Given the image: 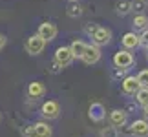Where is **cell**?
<instances>
[{"label": "cell", "instance_id": "5b68a950", "mask_svg": "<svg viewBox=\"0 0 148 137\" xmlns=\"http://www.w3.org/2000/svg\"><path fill=\"white\" fill-rule=\"evenodd\" d=\"M73 53H71V48L70 46H60V48H57V51H55V57H53V60L55 62H59V64L62 66V68H68L73 62Z\"/></svg>", "mask_w": 148, "mask_h": 137}, {"label": "cell", "instance_id": "8992f818", "mask_svg": "<svg viewBox=\"0 0 148 137\" xmlns=\"http://www.w3.org/2000/svg\"><path fill=\"white\" fill-rule=\"evenodd\" d=\"M121 90L124 95H135L141 90V82L135 75H126L121 81Z\"/></svg>", "mask_w": 148, "mask_h": 137}, {"label": "cell", "instance_id": "ba28073f", "mask_svg": "<svg viewBox=\"0 0 148 137\" xmlns=\"http://www.w3.org/2000/svg\"><path fill=\"white\" fill-rule=\"evenodd\" d=\"M84 64H88V66H93V64H97V62L101 60V48L97 44H88V48H86V53L82 55V59H81Z\"/></svg>", "mask_w": 148, "mask_h": 137}, {"label": "cell", "instance_id": "7c38bea8", "mask_svg": "<svg viewBox=\"0 0 148 137\" xmlns=\"http://www.w3.org/2000/svg\"><path fill=\"white\" fill-rule=\"evenodd\" d=\"M37 33L40 35L42 38H46V40H53V38L57 37V33H59V27H57L53 22H42L40 26H38V29Z\"/></svg>", "mask_w": 148, "mask_h": 137}, {"label": "cell", "instance_id": "d4e9b609", "mask_svg": "<svg viewBox=\"0 0 148 137\" xmlns=\"http://www.w3.org/2000/svg\"><path fill=\"white\" fill-rule=\"evenodd\" d=\"M141 48L148 49V29L141 31Z\"/></svg>", "mask_w": 148, "mask_h": 137}, {"label": "cell", "instance_id": "484cf974", "mask_svg": "<svg viewBox=\"0 0 148 137\" xmlns=\"http://www.w3.org/2000/svg\"><path fill=\"white\" fill-rule=\"evenodd\" d=\"M5 42H8V38H5V35H2V33H0V49H2L4 46H5Z\"/></svg>", "mask_w": 148, "mask_h": 137}, {"label": "cell", "instance_id": "f546056e", "mask_svg": "<svg viewBox=\"0 0 148 137\" xmlns=\"http://www.w3.org/2000/svg\"><path fill=\"white\" fill-rule=\"evenodd\" d=\"M0 119H2V115H0Z\"/></svg>", "mask_w": 148, "mask_h": 137}, {"label": "cell", "instance_id": "30bf717a", "mask_svg": "<svg viewBox=\"0 0 148 137\" xmlns=\"http://www.w3.org/2000/svg\"><path fill=\"white\" fill-rule=\"evenodd\" d=\"M128 132L134 137H148V119H135L128 126Z\"/></svg>", "mask_w": 148, "mask_h": 137}, {"label": "cell", "instance_id": "cb8c5ba5", "mask_svg": "<svg viewBox=\"0 0 148 137\" xmlns=\"http://www.w3.org/2000/svg\"><path fill=\"white\" fill-rule=\"evenodd\" d=\"M97 27H99L97 24H92V22H88V24L84 26V33H86V35H88L90 38H92V35H93L95 31H97Z\"/></svg>", "mask_w": 148, "mask_h": 137}, {"label": "cell", "instance_id": "3957f363", "mask_svg": "<svg viewBox=\"0 0 148 137\" xmlns=\"http://www.w3.org/2000/svg\"><path fill=\"white\" fill-rule=\"evenodd\" d=\"M112 62H113V66L115 68H132L134 64H135V57L130 53V49H119V51H115L113 53V59H112Z\"/></svg>", "mask_w": 148, "mask_h": 137}, {"label": "cell", "instance_id": "5bb4252c", "mask_svg": "<svg viewBox=\"0 0 148 137\" xmlns=\"http://www.w3.org/2000/svg\"><path fill=\"white\" fill-rule=\"evenodd\" d=\"M44 93H46V86L40 82V81H33L29 82V86H27V97L33 101L40 99V97H44Z\"/></svg>", "mask_w": 148, "mask_h": 137}, {"label": "cell", "instance_id": "2e32d148", "mask_svg": "<svg viewBox=\"0 0 148 137\" xmlns=\"http://www.w3.org/2000/svg\"><path fill=\"white\" fill-rule=\"evenodd\" d=\"M134 8H132V0H117L115 2V13L121 15V16H126L128 13H132Z\"/></svg>", "mask_w": 148, "mask_h": 137}, {"label": "cell", "instance_id": "8fae6325", "mask_svg": "<svg viewBox=\"0 0 148 137\" xmlns=\"http://www.w3.org/2000/svg\"><path fill=\"white\" fill-rule=\"evenodd\" d=\"M121 44L124 49H130V51L137 49V48H141V35H137L135 31H128L121 37Z\"/></svg>", "mask_w": 148, "mask_h": 137}, {"label": "cell", "instance_id": "83f0119b", "mask_svg": "<svg viewBox=\"0 0 148 137\" xmlns=\"http://www.w3.org/2000/svg\"><path fill=\"white\" fill-rule=\"evenodd\" d=\"M145 51H146V60H148V49H145Z\"/></svg>", "mask_w": 148, "mask_h": 137}, {"label": "cell", "instance_id": "52a82bcc", "mask_svg": "<svg viewBox=\"0 0 148 137\" xmlns=\"http://www.w3.org/2000/svg\"><path fill=\"white\" fill-rule=\"evenodd\" d=\"M108 121H110L112 126L123 128V126H126V123H128V112L123 110V108H115V110L110 112V115H108Z\"/></svg>", "mask_w": 148, "mask_h": 137}, {"label": "cell", "instance_id": "d6986e66", "mask_svg": "<svg viewBox=\"0 0 148 137\" xmlns=\"http://www.w3.org/2000/svg\"><path fill=\"white\" fill-rule=\"evenodd\" d=\"M135 102L139 106H145L148 102V88H141L137 93H135Z\"/></svg>", "mask_w": 148, "mask_h": 137}, {"label": "cell", "instance_id": "ac0fdd59", "mask_svg": "<svg viewBox=\"0 0 148 137\" xmlns=\"http://www.w3.org/2000/svg\"><path fill=\"white\" fill-rule=\"evenodd\" d=\"M84 13V8L79 2H70V5H68V9H66V15L70 16V18H79Z\"/></svg>", "mask_w": 148, "mask_h": 137}, {"label": "cell", "instance_id": "4fadbf2b", "mask_svg": "<svg viewBox=\"0 0 148 137\" xmlns=\"http://www.w3.org/2000/svg\"><path fill=\"white\" fill-rule=\"evenodd\" d=\"M88 115L93 123H102L104 117H106V110L101 102H92V104H90V110H88Z\"/></svg>", "mask_w": 148, "mask_h": 137}, {"label": "cell", "instance_id": "7a4b0ae2", "mask_svg": "<svg viewBox=\"0 0 148 137\" xmlns=\"http://www.w3.org/2000/svg\"><path fill=\"white\" fill-rule=\"evenodd\" d=\"M46 44H48L46 38H42L38 33H35V35H31V37L26 38L24 48H26V51L29 55H40L44 51V48H46Z\"/></svg>", "mask_w": 148, "mask_h": 137}, {"label": "cell", "instance_id": "f1b7e54d", "mask_svg": "<svg viewBox=\"0 0 148 137\" xmlns=\"http://www.w3.org/2000/svg\"><path fill=\"white\" fill-rule=\"evenodd\" d=\"M70 2H79V0H70Z\"/></svg>", "mask_w": 148, "mask_h": 137}, {"label": "cell", "instance_id": "4316f807", "mask_svg": "<svg viewBox=\"0 0 148 137\" xmlns=\"http://www.w3.org/2000/svg\"><path fill=\"white\" fill-rule=\"evenodd\" d=\"M141 108H143V115H145V119H148V102H146L145 106H141Z\"/></svg>", "mask_w": 148, "mask_h": 137}, {"label": "cell", "instance_id": "ffe728a7", "mask_svg": "<svg viewBox=\"0 0 148 137\" xmlns=\"http://www.w3.org/2000/svg\"><path fill=\"white\" fill-rule=\"evenodd\" d=\"M117 130L119 128H115V126H112V124H110V126H104V128H102L101 130V137H117Z\"/></svg>", "mask_w": 148, "mask_h": 137}, {"label": "cell", "instance_id": "7402d4cb", "mask_svg": "<svg viewBox=\"0 0 148 137\" xmlns=\"http://www.w3.org/2000/svg\"><path fill=\"white\" fill-rule=\"evenodd\" d=\"M132 8L135 13H143L146 8V0H132Z\"/></svg>", "mask_w": 148, "mask_h": 137}, {"label": "cell", "instance_id": "6da1fadb", "mask_svg": "<svg viewBox=\"0 0 148 137\" xmlns=\"http://www.w3.org/2000/svg\"><path fill=\"white\" fill-rule=\"evenodd\" d=\"M22 135L24 137H51L53 135V130L48 123L38 121L35 124H27V126L22 128Z\"/></svg>", "mask_w": 148, "mask_h": 137}, {"label": "cell", "instance_id": "603a6c76", "mask_svg": "<svg viewBox=\"0 0 148 137\" xmlns=\"http://www.w3.org/2000/svg\"><path fill=\"white\" fill-rule=\"evenodd\" d=\"M126 71H128V68H115V70H113V73H112V77L113 79H123L126 77Z\"/></svg>", "mask_w": 148, "mask_h": 137}, {"label": "cell", "instance_id": "9c48e42d", "mask_svg": "<svg viewBox=\"0 0 148 137\" xmlns=\"http://www.w3.org/2000/svg\"><path fill=\"white\" fill-rule=\"evenodd\" d=\"M92 42L93 44H97L99 48H102V46H108L112 42V31L108 29V27H102L99 26L97 27V31L92 35Z\"/></svg>", "mask_w": 148, "mask_h": 137}, {"label": "cell", "instance_id": "9a60e30c", "mask_svg": "<svg viewBox=\"0 0 148 137\" xmlns=\"http://www.w3.org/2000/svg\"><path fill=\"white\" fill-rule=\"evenodd\" d=\"M132 26L135 31H145L148 29V16L145 13H135L134 20H132Z\"/></svg>", "mask_w": 148, "mask_h": 137}, {"label": "cell", "instance_id": "277c9868", "mask_svg": "<svg viewBox=\"0 0 148 137\" xmlns=\"http://www.w3.org/2000/svg\"><path fill=\"white\" fill-rule=\"evenodd\" d=\"M60 104L57 101H46L44 104L40 106V115L48 121H53V119H59L60 117Z\"/></svg>", "mask_w": 148, "mask_h": 137}, {"label": "cell", "instance_id": "44dd1931", "mask_svg": "<svg viewBox=\"0 0 148 137\" xmlns=\"http://www.w3.org/2000/svg\"><path fill=\"white\" fill-rule=\"evenodd\" d=\"M137 79L141 82V88H148V68H146V70H141L137 73Z\"/></svg>", "mask_w": 148, "mask_h": 137}, {"label": "cell", "instance_id": "e0dca14e", "mask_svg": "<svg viewBox=\"0 0 148 137\" xmlns=\"http://www.w3.org/2000/svg\"><path fill=\"white\" fill-rule=\"evenodd\" d=\"M70 48H71V53H73V57H75V59H82V55L86 53L88 44L82 42V40H77V38H75V40L70 44Z\"/></svg>", "mask_w": 148, "mask_h": 137}]
</instances>
